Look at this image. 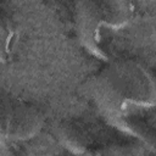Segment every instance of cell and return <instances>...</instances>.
<instances>
[{
	"label": "cell",
	"mask_w": 156,
	"mask_h": 156,
	"mask_svg": "<svg viewBox=\"0 0 156 156\" xmlns=\"http://www.w3.org/2000/svg\"><path fill=\"white\" fill-rule=\"evenodd\" d=\"M89 91L98 107L115 121L130 123L155 106V79L149 66L133 57L108 62L90 80Z\"/></svg>",
	"instance_id": "1"
},
{
	"label": "cell",
	"mask_w": 156,
	"mask_h": 156,
	"mask_svg": "<svg viewBox=\"0 0 156 156\" xmlns=\"http://www.w3.org/2000/svg\"><path fill=\"white\" fill-rule=\"evenodd\" d=\"M133 17L134 6L128 1H82L77 5L78 34L89 50L102 55Z\"/></svg>",
	"instance_id": "2"
},
{
	"label": "cell",
	"mask_w": 156,
	"mask_h": 156,
	"mask_svg": "<svg viewBox=\"0 0 156 156\" xmlns=\"http://www.w3.org/2000/svg\"><path fill=\"white\" fill-rule=\"evenodd\" d=\"M44 123L45 113L37 105L0 93V145L30 139Z\"/></svg>",
	"instance_id": "3"
},
{
	"label": "cell",
	"mask_w": 156,
	"mask_h": 156,
	"mask_svg": "<svg viewBox=\"0 0 156 156\" xmlns=\"http://www.w3.org/2000/svg\"><path fill=\"white\" fill-rule=\"evenodd\" d=\"M79 155L84 156H146L145 150L124 135L89 122Z\"/></svg>",
	"instance_id": "4"
}]
</instances>
